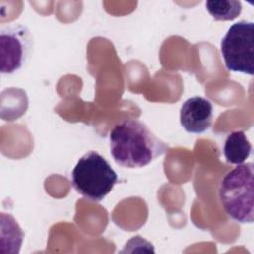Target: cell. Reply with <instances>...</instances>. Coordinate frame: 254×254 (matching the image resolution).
<instances>
[{
    "instance_id": "2",
    "label": "cell",
    "mask_w": 254,
    "mask_h": 254,
    "mask_svg": "<svg viewBox=\"0 0 254 254\" xmlns=\"http://www.w3.org/2000/svg\"><path fill=\"white\" fill-rule=\"evenodd\" d=\"M218 197L226 214L239 223L254 220V165L243 163L227 172L218 188Z\"/></svg>"
},
{
    "instance_id": "4",
    "label": "cell",
    "mask_w": 254,
    "mask_h": 254,
    "mask_svg": "<svg viewBox=\"0 0 254 254\" xmlns=\"http://www.w3.org/2000/svg\"><path fill=\"white\" fill-rule=\"evenodd\" d=\"M225 66L230 71L254 73V24L239 21L230 26L220 43Z\"/></svg>"
},
{
    "instance_id": "8",
    "label": "cell",
    "mask_w": 254,
    "mask_h": 254,
    "mask_svg": "<svg viewBox=\"0 0 254 254\" xmlns=\"http://www.w3.org/2000/svg\"><path fill=\"white\" fill-rule=\"evenodd\" d=\"M205 7L215 21H232L242 11L241 2L236 0H208Z\"/></svg>"
},
{
    "instance_id": "7",
    "label": "cell",
    "mask_w": 254,
    "mask_h": 254,
    "mask_svg": "<svg viewBox=\"0 0 254 254\" xmlns=\"http://www.w3.org/2000/svg\"><path fill=\"white\" fill-rule=\"evenodd\" d=\"M252 146L243 131L231 132L223 146V155L229 164H243L250 156Z\"/></svg>"
},
{
    "instance_id": "6",
    "label": "cell",
    "mask_w": 254,
    "mask_h": 254,
    "mask_svg": "<svg viewBox=\"0 0 254 254\" xmlns=\"http://www.w3.org/2000/svg\"><path fill=\"white\" fill-rule=\"evenodd\" d=\"M213 107L211 102L200 96L187 99L180 110V122L189 133H203L212 123Z\"/></svg>"
},
{
    "instance_id": "3",
    "label": "cell",
    "mask_w": 254,
    "mask_h": 254,
    "mask_svg": "<svg viewBox=\"0 0 254 254\" xmlns=\"http://www.w3.org/2000/svg\"><path fill=\"white\" fill-rule=\"evenodd\" d=\"M118 183V177L106 159L95 151L84 154L71 173L73 189L91 201L102 200Z\"/></svg>"
},
{
    "instance_id": "5",
    "label": "cell",
    "mask_w": 254,
    "mask_h": 254,
    "mask_svg": "<svg viewBox=\"0 0 254 254\" xmlns=\"http://www.w3.org/2000/svg\"><path fill=\"white\" fill-rule=\"evenodd\" d=\"M33 36L24 25H10L0 31V71L12 74L19 70L33 52Z\"/></svg>"
},
{
    "instance_id": "1",
    "label": "cell",
    "mask_w": 254,
    "mask_h": 254,
    "mask_svg": "<svg viewBox=\"0 0 254 254\" xmlns=\"http://www.w3.org/2000/svg\"><path fill=\"white\" fill-rule=\"evenodd\" d=\"M110 154L123 168L139 169L168 151V146L138 119H125L109 133Z\"/></svg>"
}]
</instances>
